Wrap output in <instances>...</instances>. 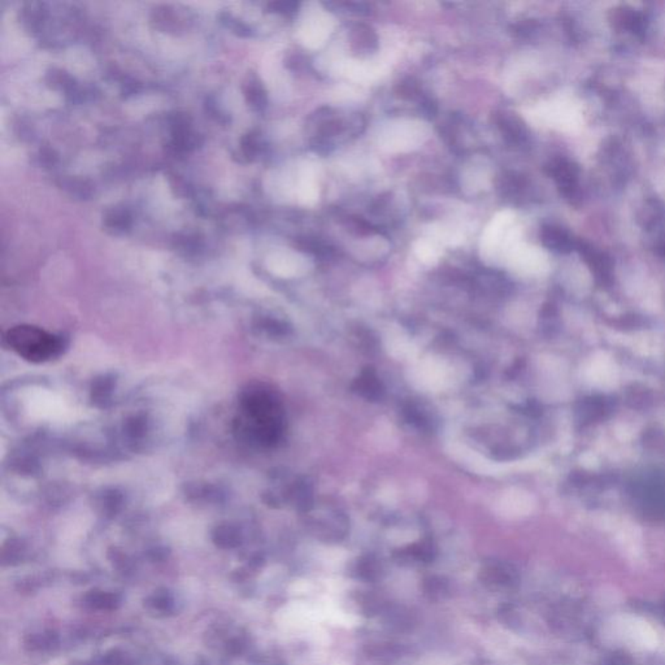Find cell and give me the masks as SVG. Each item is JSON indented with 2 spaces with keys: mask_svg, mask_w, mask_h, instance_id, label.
<instances>
[{
  "mask_svg": "<svg viewBox=\"0 0 665 665\" xmlns=\"http://www.w3.org/2000/svg\"><path fill=\"white\" fill-rule=\"evenodd\" d=\"M550 175L555 178L564 195H572L577 186L578 169L565 160L555 161L550 167Z\"/></svg>",
  "mask_w": 665,
  "mask_h": 665,
  "instance_id": "obj_5",
  "label": "cell"
},
{
  "mask_svg": "<svg viewBox=\"0 0 665 665\" xmlns=\"http://www.w3.org/2000/svg\"><path fill=\"white\" fill-rule=\"evenodd\" d=\"M298 245L300 249H305L308 252H312L314 255H329L331 252V249L329 247L326 243L321 242L316 238H303L299 240Z\"/></svg>",
  "mask_w": 665,
  "mask_h": 665,
  "instance_id": "obj_16",
  "label": "cell"
},
{
  "mask_svg": "<svg viewBox=\"0 0 665 665\" xmlns=\"http://www.w3.org/2000/svg\"><path fill=\"white\" fill-rule=\"evenodd\" d=\"M299 4L297 1H290V0H282V1H273L268 8L272 12H278V13H294L297 11Z\"/></svg>",
  "mask_w": 665,
  "mask_h": 665,
  "instance_id": "obj_18",
  "label": "cell"
},
{
  "mask_svg": "<svg viewBox=\"0 0 665 665\" xmlns=\"http://www.w3.org/2000/svg\"><path fill=\"white\" fill-rule=\"evenodd\" d=\"M541 240L545 247L558 252H569L576 245L568 233L555 226H545L541 233Z\"/></svg>",
  "mask_w": 665,
  "mask_h": 665,
  "instance_id": "obj_8",
  "label": "cell"
},
{
  "mask_svg": "<svg viewBox=\"0 0 665 665\" xmlns=\"http://www.w3.org/2000/svg\"><path fill=\"white\" fill-rule=\"evenodd\" d=\"M151 606L153 608L158 609V611H161V612H165V611H169L172 608V604L173 601L170 599L168 594H155L151 596Z\"/></svg>",
  "mask_w": 665,
  "mask_h": 665,
  "instance_id": "obj_19",
  "label": "cell"
},
{
  "mask_svg": "<svg viewBox=\"0 0 665 665\" xmlns=\"http://www.w3.org/2000/svg\"><path fill=\"white\" fill-rule=\"evenodd\" d=\"M424 592L430 599H442L449 594V584L441 577H429L424 581Z\"/></svg>",
  "mask_w": 665,
  "mask_h": 665,
  "instance_id": "obj_15",
  "label": "cell"
},
{
  "mask_svg": "<svg viewBox=\"0 0 665 665\" xmlns=\"http://www.w3.org/2000/svg\"><path fill=\"white\" fill-rule=\"evenodd\" d=\"M245 95L249 102V105L257 110V111H263L266 107V93H265L263 85L257 80H249L246 83L245 88Z\"/></svg>",
  "mask_w": 665,
  "mask_h": 665,
  "instance_id": "obj_11",
  "label": "cell"
},
{
  "mask_svg": "<svg viewBox=\"0 0 665 665\" xmlns=\"http://www.w3.org/2000/svg\"><path fill=\"white\" fill-rule=\"evenodd\" d=\"M351 47L356 54H365L375 52L378 47V38L372 28L367 25H356L351 30L350 35Z\"/></svg>",
  "mask_w": 665,
  "mask_h": 665,
  "instance_id": "obj_7",
  "label": "cell"
},
{
  "mask_svg": "<svg viewBox=\"0 0 665 665\" xmlns=\"http://www.w3.org/2000/svg\"><path fill=\"white\" fill-rule=\"evenodd\" d=\"M105 228L113 233H122L131 226V215L128 209L113 208L105 216Z\"/></svg>",
  "mask_w": 665,
  "mask_h": 665,
  "instance_id": "obj_10",
  "label": "cell"
},
{
  "mask_svg": "<svg viewBox=\"0 0 665 665\" xmlns=\"http://www.w3.org/2000/svg\"><path fill=\"white\" fill-rule=\"evenodd\" d=\"M404 416H406L408 423L416 425L418 429H423V430L433 429L430 415L423 407H420L418 404L409 403L408 406L404 408Z\"/></svg>",
  "mask_w": 665,
  "mask_h": 665,
  "instance_id": "obj_13",
  "label": "cell"
},
{
  "mask_svg": "<svg viewBox=\"0 0 665 665\" xmlns=\"http://www.w3.org/2000/svg\"><path fill=\"white\" fill-rule=\"evenodd\" d=\"M408 556H412L413 559L423 563H430L435 558V546L430 541H423L416 545H412L408 547Z\"/></svg>",
  "mask_w": 665,
  "mask_h": 665,
  "instance_id": "obj_14",
  "label": "cell"
},
{
  "mask_svg": "<svg viewBox=\"0 0 665 665\" xmlns=\"http://www.w3.org/2000/svg\"><path fill=\"white\" fill-rule=\"evenodd\" d=\"M235 424L243 440L261 446L276 445L285 429L280 398L268 386L251 384L240 396Z\"/></svg>",
  "mask_w": 665,
  "mask_h": 665,
  "instance_id": "obj_1",
  "label": "cell"
},
{
  "mask_svg": "<svg viewBox=\"0 0 665 665\" xmlns=\"http://www.w3.org/2000/svg\"><path fill=\"white\" fill-rule=\"evenodd\" d=\"M224 23H226L230 29H233L234 32L240 34V35H249L251 34L249 26L242 24L241 21H238V20H234L230 15H226V20H224Z\"/></svg>",
  "mask_w": 665,
  "mask_h": 665,
  "instance_id": "obj_20",
  "label": "cell"
},
{
  "mask_svg": "<svg viewBox=\"0 0 665 665\" xmlns=\"http://www.w3.org/2000/svg\"><path fill=\"white\" fill-rule=\"evenodd\" d=\"M497 126L502 131L505 139L514 145L524 143L528 139V129L525 126L524 121L517 117L514 113L502 112L495 113L494 116Z\"/></svg>",
  "mask_w": 665,
  "mask_h": 665,
  "instance_id": "obj_4",
  "label": "cell"
},
{
  "mask_svg": "<svg viewBox=\"0 0 665 665\" xmlns=\"http://www.w3.org/2000/svg\"><path fill=\"white\" fill-rule=\"evenodd\" d=\"M4 341L11 350L30 363L51 360L63 350L61 341L57 336L33 325H18L9 329Z\"/></svg>",
  "mask_w": 665,
  "mask_h": 665,
  "instance_id": "obj_2",
  "label": "cell"
},
{
  "mask_svg": "<svg viewBox=\"0 0 665 665\" xmlns=\"http://www.w3.org/2000/svg\"><path fill=\"white\" fill-rule=\"evenodd\" d=\"M353 389L369 401H379L385 393V387L372 368H367L361 373V376L355 381Z\"/></svg>",
  "mask_w": 665,
  "mask_h": 665,
  "instance_id": "obj_6",
  "label": "cell"
},
{
  "mask_svg": "<svg viewBox=\"0 0 665 665\" xmlns=\"http://www.w3.org/2000/svg\"><path fill=\"white\" fill-rule=\"evenodd\" d=\"M259 146H260L259 138L252 133H249L242 139V150H243V153L247 158L257 155V151L260 150Z\"/></svg>",
  "mask_w": 665,
  "mask_h": 665,
  "instance_id": "obj_17",
  "label": "cell"
},
{
  "mask_svg": "<svg viewBox=\"0 0 665 665\" xmlns=\"http://www.w3.org/2000/svg\"><path fill=\"white\" fill-rule=\"evenodd\" d=\"M381 564L378 563L375 556H364L356 563L355 565V575L356 577L360 578L363 581L367 582H373L381 576Z\"/></svg>",
  "mask_w": 665,
  "mask_h": 665,
  "instance_id": "obj_9",
  "label": "cell"
},
{
  "mask_svg": "<svg viewBox=\"0 0 665 665\" xmlns=\"http://www.w3.org/2000/svg\"><path fill=\"white\" fill-rule=\"evenodd\" d=\"M480 579L482 584L491 590L511 589L517 582L514 569L499 560L486 561L480 569Z\"/></svg>",
  "mask_w": 665,
  "mask_h": 665,
  "instance_id": "obj_3",
  "label": "cell"
},
{
  "mask_svg": "<svg viewBox=\"0 0 665 665\" xmlns=\"http://www.w3.org/2000/svg\"><path fill=\"white\" fill-rule=\"evenodd\" d=\"M86 601H88V606H91L93 608L110 611V609H114L119 606L120 598L116 594L93 590V592L88 594Z\"/></svg>",
  "mask_w": 665,
  "mask_h": 665,
  "instance_id": "obj_12",
  "label": "cell"
}]
</instances>
